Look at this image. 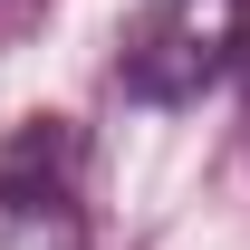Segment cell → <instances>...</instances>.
Listing matches in <instances>:
<instances>
[{
  "mask_svg": "<svg viewBox=\"0 0 250 250\" xmlns=\"http://www.w3.org/2000/svg\"><path fill=\"white\" fill-rule=\"evenodd\" d=\"M241 39H250V0H145L116 77L145 106H202L241 67Z\"/></svg>",
  "mask_w": 250,
  "mask_h": 250,
  "instance_id": "obj_1",
  "label": "cell"
},
{
  "mask_svg": "<svg viewBox=\"0 0 250 250\" xmlns=\"http://www.w3.org/2000/svg\"><path fill=\"white\" fill-rule=\"evenodd\" d=\"M0 250H87V221L48 183H0Z\"/></svg>",
  "mask_w": 250,
  "mask_h": 250,
  "instance_id": "obj_2",
  "label": "cell"
}]
</instances>
